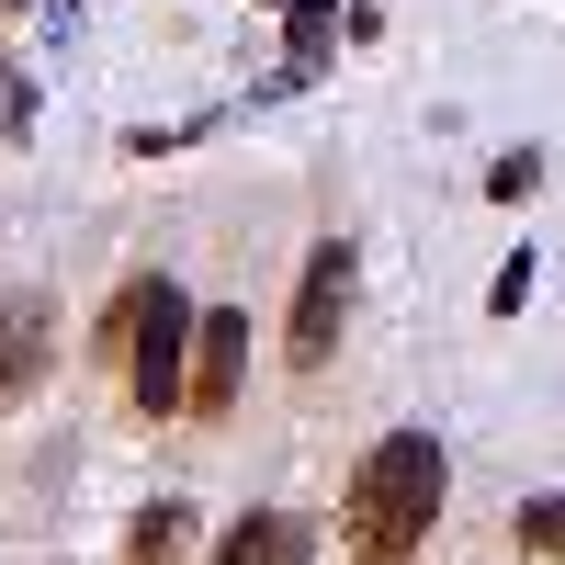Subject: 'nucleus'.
<instances>
[{
	"label": "nucleus",
	"mask_w": 565,
	"mask_h": 565,
	"mask_svg": "<svg viewBox=\"0 0 565 565\" xmlns=\"http://www.w3.org/2000/svg\"><path fill=\"white\" fill-rule=\"evenodd\" d=\"M328 23H340L328 0H295V68H317V57H328Z\"/></svg>",
	"instance_id": "obj_9"
},
{
	"label": "nucleus",
	"mask_w": 565,
	"mask_h": 565,
	"mask_svg": "<svg viewBox=\"0 0 565 565\" xmlns=\"http://www.w3.org/2000/svg\"><path fill=\"white\" fill-rule=\"evenodd\" d=\"M509 543L521 554H565V498H532L521 521H509Z\"/></svg>",
	"instance_id": "obj_8"
},
{
	"label": "nucleus",
	"mask_w": 565,
	"mask_h": 565,
	"mask_svg": "<svg viewBox=\"0 0 565 565\" xmlns=\"http://www.w3.org/2000/svg\"><path fill=\"white\" fill-rule=\"evenodd\" d=\"M181 554H193V509H181V498H159L148 521L125 532V565H181Z\"/></svg>",
	"instance_id": "obj_7"
},
{
	"label": "nucleus",
	"mask_w": 565,
	"mask_h": 565,
	"mask_svg": "<svg viewBox=\"0 0 565 565\" xmlns=\"http://www.w3.org/2000/svg\"><path fill=\"white\" fill-rule=\"evenodd\" d=\"M45 362H57V317H45L34 295H12L0 306V407H23L45 385Z\"/></svg>",
	"instance_id": "obj_5"
},
{
	"label": "nucleus",
	"mask_w": 565,
	"mask_h": 565,
	"mask_svg": "<svg viewBox=\"0 0 565 565\" xmlns=\"http://www.w3.org/2000/svg\"><path fill=\"white\" fill-rule=\"evenodd\" d=\"M441 487H452L441 441L430 430H385L362 452L351 498H340V554L351 565H407L418 543H430V521H441Z\"/></svg>",
	"instance_id": "obj_1"
},
{
	"label": "nucleus",
	"mask_w": 565,
	"mask_h": 565,
	"mask_svg": "<svg viewBox=\"0 0 565 565\" xmlns=\"http://www.w3.org/2000/svg\"><path fill=\"white\" fill-rule=\"evenodd\" d=\"M340 317H351V238H317L306 282H295V317H282V362L317 373L328 351H340Z\"/></svg>",
	"instance_id": "obj_3"
},
{
	"label": "nucleus",
	"mask_w": 565,
	"mask_h": 565,
	"mask_svg": "<svg viewBox=\"0 0 565 565\" xmlns=\"http://www.w3.org/2000/svg\"><path fill=\"white\" fill-rule=\"evenodd\" d=\"M103 351H125V385L148 418H170L181 396H193V373H181V351H193V306L170 295V271L159 282H125L114 317H103Z\"/></svg>",
	"instance_id": "obj_2"
},
{
	"label": "nucleus",
	"mask_w": 565,
	"mask_h": 565,
	"mask_svg": "<svg viewBox=\"0 0 565 565\" xmlns=\"http://www.w3.org/2000/svg\"><path fill=\"white\" fill-rule=\"evenodd\" d=\"M238 373H249V317H238V306L193 317V418H226V407H238Z\"/></svg>",
	"instance_id": "obj_4"
},
{
	"label": "nucleus",
	"mask_w": 565,
	"mask_h": 565,
	"mask_svg": "<svg viewBox=\"0 0 565 565\" xmlns=\"http://www.w3.org/2000/svg\"><path fill=\"white\" fill-rule=\"evenodd\" d=\"M215 565H306V532L282 521V509H249L238 532H226V554Z\"/></svg>",
	"instance_id": "obj_6"
},
{
	"label": "nucleus",
	"mask_w": 565,
	"mask_h": 565,
	"mask_svg": "<svg viewBox=\"0 0 565 565\" xmlns=\"http://www.w3.org/2000/svg\"><path fill=\"white\" fill-rule=\"evenodd\" d=\"M532 181H543V159H532V148H509V159L487 170V193H498V204H521V193H532Z\"/></svg>",
	"instance_id": "obj_10"
}]
</instances>
